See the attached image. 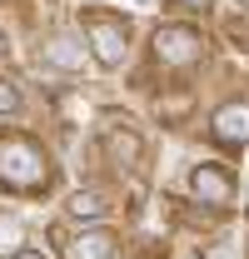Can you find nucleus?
<instances>
[{
	"instance_id": "f257e3e1",
	"label": "nucleus",
	"mask_w": 249,
	"mask_h": 259,
	"mask_svg": "<svg viewBox=\"0 0 249 259\" xmlns=\"http://www.w3.org/2000/svg\"><path fill=\"white\" fill-rule=\"evenodd\" d=\"M50 150L25 135V130H5L0 135V190L20 194V199H35V194L50 190Z\"/></svg>"
},
{
	"instance_id": "39448f33",
	"label": "nucleus",
	"mask_w": 249,
	"mask_h": 259,
	"mask_svg": "<svg viewBox=\"0 0 249 259\" xmlns=\"http://www.w3.org/2000/svg\"><path fill=\"white\" fill-rule=\"evenodd\" d=\"M189 194H194L199 204H229V199H234V175H229L224 164H194Z\"/></svg>"
},
{
	"instance_id": "9b49d317",
	"label": "nucleus",
	"mask_w": 249,
	"mask_h": 259,
	"mask_svg": "<svg viewBox=\"0 0 249 259\" xmlns=\"http://www.w3.org/2000/svg\"><path fill=\"white\" fill-rule=\"evenodd\" d=\"M20 110H25V95H20V85L0 75V120H5V115H20Z\"/></svg>"
},
{
	"instance_id": "7ed1b4c3",
	"label": "nucleus",
	"mask_w": 249,
	"mask_h": 259,
	"mask_svg": "<svg viewBox=\"0 0 249 259\" xmlns=\"http://www.w3.org/2000/svg\"><path fill=\"white\" fill-rule=\"evenodd\" d=\"M204 55V35L194 25H159L155 30V60L164 70H189Z\"/></svg>"
},
{
	"instance_id": "423d86ee",
	"label": "nucleus",
	"mask_w": 249,
	"mask_h": 259,
	"mask_svg": "<svg viewBox=\"0 0 249 259\" xmlns=\"http://www.w3.org/2000/svg\"><path fill=\"white\" fill-rule=\"evenodd\" d=\"M115 249H120V239L105 225H85L65 239V259H115Z\"/></svg>"
},
{
	"instance_id": "20e7f679",
	"label": "nucleus",
	"mask_w": 249,
	"mask_h": 259,
	"mask_svg": "<svg viewBox=\"0 0 249 259\" xmlns=\"http://www.w3.org/2000/svg\"><path fill=\"white\" fill-rule=\"evenodd\" d=\"M35 60L45 65V70H60V75H80L90 65V50H85V40L75 30H50V35H40Z\"/></svg>"
},
{
	"instance_id": "4468645a",
	"label": "nucleus",
	"mask_w": 249,
	"mask_h": 259,
	"mask_svg": "<svg viewBox=\"0 0 249 259\" xmlns=\"http://www.w3.org/2000/svg\"><path fill=\"white\" fill-rule=\"evenodd\" d=\"M239 5H244V10H249V0H239Z\"/></svg>"
},
{
	"instance_id": "0eeeda50",
	"label": "nucleus",
	"mask_w": 249,
	"mask_h": 259,
	"mask_svg": "<svg viewBox=\"0 0 249 259\" xmlns=\"http://www.w3.org/2000/svg\"><path fill=\"white\" fill-rule=\"evenodd\" d=\"M105 214H110V194L95 190V185H85V190H75L70 199H65V220L80 225V229H85V225H100Z\"/></svg>"
},
{
	"instance_id": "f03ea898",
	"label": "nucleus",
	"mask_w": 249,
	"mask_h": 259,
	"mask_svg": "<svg viewBox=\"0 0 249 259\" xmlns=\"http://www.w3.org/2000/svg\"><path fill=\"white\" fill-rule=\"evenodd\" d=\"M80 40H85V50H90L95 65L120 70L130 60V15L105 10V5H85L80 10Z\"/></svg>"
},
{
	"instance_id": "1a4fd4ad",
	"label": "nucleus",
	"mask_w": 249,
	"mask_h": 259,
	"mask_svg": "<svg viewBox=\"0 0 249 259\" xmlns=\"http://www.w3.org/2000/svg\"><path fill=\"white\" fill-rule=\"evenodd\" d=\"M100 145H105L110 164H120V169H135V164H140V135H130V130L110 125L105 135H100Z\"/></svg>"
},
{
	"instance_id": "ddd939ff",
	"label": "nucleus",
	"mask_w": 249,
	"mask_h": 259,
	"mask_svg": "<svg viewBox=\"0 0 249 259\" xmlns=\"http://www.w3.org/2000/svg\"><path fill=\"white\" fill-rule=\"evenodd\" d=\"M170 5H180V10H210V0H170Z\"/></svg>"
},
{
	"instance_id": "6e6552de",
	"label": "nucleus",
	"mask_w": 249,
	"mask_h": 259,
	"mask_svg": "<svg viewBox=\"0 0 249 259\" xmlns=\"http://www.w3.org/2000/svg\"><path fill=\"white\" fill-rule=\"evenodd\" d=\"M219 145H249V105L244 100H234V105H219L215 120H210Z\"/></svg>"
},
{
	"instance_id": "9d476101",
	"label": "nucleus",
	"mask_w": 249,
	"mask_h": 259,
	"mask_svg": "<svg viewBox=\"0 0 249 259\" xmlns=\"http://www.w3.org/2000/svg\"><path fill=\"white\" fill-rule=\"evenodd\" d=\"M20 244H25V220H20L15 209H0V254H5V249L15 254Z\"/></svg>"
},
{
	"instance_id": "f8f14e48",
	"label": "nucleus",
	"mask_w": 249,
	"mask_h": 259,
	"mask_svg": "<svg viewBox=\"0 0 249 259\" xmlns=\"http://www.w3.org/2000/svg\"><path fill=\"white\" fill-rule=\"evenodd\" d=\"M10 259H50V254H45L40 244H20V249H15V254H10Z\"/></svg>"
}]
</instances>
